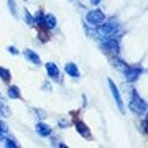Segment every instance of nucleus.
Segmentation results:
<instances>
[{
  "label": "nucleus",
  "instance_id": "0eeeda50",
  "mask_svg": "<svg viewBox=\"0 0 148 148\" xmlns=\"http://www.w3.org/2000/svg\"><path fill=\"white\" fill-rule=\"evenodd\" d=\"M125 74H127V81H137L138 76H142V69L140 68H130V66H128Z\"/></svg>",
  "mask_w": 148,
  "mask_h": 148
},
{
  "label": "nucleus",
  "instance_id": "f3484780",
  "mask_svg": "<svg viewBox=\"0 0 148 148\" xmlns=\"http://www.w3.org/2000/svg\"><path fill=\"white\" fill-rule=\"evenodd\" d=\"M8 51H10V53H13V54H16V53H18V51H16V48H13V46H12V48H8Z\"/></svg>",
  "mask_w": 148,
  "mask_h": 148
},
{
  "label": "nucleus",
  "instance_id": "6ab92c4d",
  "mask_svg": "<svg viewBox=\"0 0 148 148\" xmlns=\"http://www.w3.org/2000/svg\"><path fill=\"white\" fill-rule=\"evenodd\" d=\"M7 145H8V147H16V145L12 142V140H7Z\"/></svg>",
  "mask_w": 148,
  "mask_h": 148
},
{
  "label": "nucleus",
  "instance_id": "39448f33",
  "mask_svg": "<svg viewBox=\"0 0 148 148\" xmlns=\"http://www.w3.org/2000/svg\"><path fill=\"white\" fill-rule=\"evenodd\" d=\"M74 123H76V130H77L82 137H90L89 128H87V125H86L82 120H79V119H76V117H74Z\"/></svg>",
  "mask_w": 148,
  "mask_h": 148
},
{
  "label": "nucleus",
  "instance_id": "20e7f679",
  "mask_svg": "<svg viewBox=\"0 0 148 148\" xmlns=\"http://www.w3.org/2000/svg\"><path fill=\"white\" fill-rule=\"evenodd\" d=\"M109 86H110L112 95H114V99H115V102H117V106H119V109H120V110L123 112V110H125V107H123V102H122L120 92H119V89H117V86L114 84V81H109Z\"/></svg>",
  "mask_w": 148,
  "mask_h": 148
},
{
  "label": "nucleus",
  "instance_id": "f257e3e1",
  "mask_svg": "<svg viewBox=\"0 0 148 148\" xmlns=\"http://www.w3.org/2000/svg\"><path fill=\"white\" fill-rule=\"evenodd\" d=\"M130 109H132L137 115H145L147 112V104L142 97L138 95L137 90H132V101H130Z\"/></svg>",
  "mask_w": 148,
  "mask_h": 148
},
{
  "label": "nucleus",
  "instance_id": "6e6552de",
  "mask_svg": "<svg viewBox=\"0 0 148 148\" xmlns=\"http://www.w3.org/2000/svg\"><path fill=\"white\" fill-rule=\"evenodd\" d=\"M43 25H45L48 30H53V28L56 27V18H54V15H51V13L43 15Z\"/></svg>",
  "mask_w": 148,
  "mask_h": 148
},
{
  "label": "nucleus",
  "instance_id": "423d86ee",
  "mask_svg": "<svg viewBox=\"0 0 148 148\" xmlns=\"http://www.w3.org/2000/svg\"><path fill=\"white\" fill-rule=\"evenodd\" d=\"M104 48L107 51H112V53H119V43L115 41V38H107L104 41Z\"/></svg>",
  "mask_w": 148,
  "mask_h": 148
},
{
  "label": "nucleus",
  "instance_id": "f8f14e48",
  "mask_svg": "<svg viewBox=\"0 0 148 148\" xmlns=\"http://www.w3.org/2000/svg\"><path fill=\"white\" fill-rule=\"evenodd\" d=\"M66 73L69 76H73V77H77L79 76V69H77V66L74 63H69V64H66Z\"/></svg>",
  "mask_w": 148,
  "mask_h": 148
},
{
  "label": "nucleus",
  "instance_id": "2eb2a0df",
  "mask_svg": "<svg viewBox=\"0 0 148 148\" xmlns=\"http://www.w3.org/2000/svg\"><path fill=\"white\" fill-rule=\"evenodd\" d=\"M0 77H2L3 81H8V79L12 77V76H10V71H8V69H5V68H0Z\"/></svg>",
  "mask_w": 148,
  "mask_h": 148
},
{
  "label": "nucleus",
  "instance_id": "dca6fc26",
  "mask_svg": "<svg viewBox=\"0 0 148 148\" xmlns=\"http://www.w3.org/2000/svg\"><path fill=\"white\" fill-rule=\"evenodd\" d=\"M8 5H10L12 13H13V15H16V10H15V2H13V0H8Z\"/></svg>",
  "mask_w": 148,
  "mask_h": 148
},
{
  "label": "nucleus",
  "instance_id": "f03ea898",
  "mask_svg": "<svg viewBox=\"0 0 148 148\" xmlns=\"http://www.w3.org/2000/svg\"><path fill=\"white\" fill-rule=\"evenodd\" d=\"M119 32H120V27H119V23L115 20L101 25V35H104L106 38H115Z\"/></svg>",
  "mask_w": 148,
  "mask_h": 148
},
{
  "label": "nucleus",
  "instance_id": "9d476101",
  "mask_svg": "<svg viewBox=\"0 0 148 148\" xmlns=\"http://www.w3.org/2000/svg\"><path fill=\"white\" fill-rule=\"evenodd\" d=\"M46 71L53 79H59V69L56 68L54 63H46Z\"/></svg>",
  "mask_w": 148,
  "mask_h": 148
},
{
  "label": "nucleus",
  "instance_id": "a211bd4d",
  "mask_svg": "<svg viewBox=\"0 0 148 148\" xmlns=\"http://www.w3.org/2000/svg\"><path fill=\"white\" fill-rule=\"evenodd\" d=\"M59 125H61V127H63V125L66 127V125H68V120H59Z\"/></svg>",
  "mask_w": 148,
  "mask_h": 148
},
{
  "label": "nucleus",
  "instance_id": "7ed1b4c3",
  "mask_svg": "<svg viewBox=\"0 0 148 148\" xmlns=\"http://www.w3.org/2000/svg\"><path fill=\"white\" fill-rule=\"evenodd\" d=\"M86 20L89 21L90 25H95V27H101L102 23L106 21V15L102 13V10H90L86 16Z\"/></svg>",
  "mask_w": 148,
  "mask_h": 148
},
{
  "label": "nucleus",
  "instance_id": "1a4fd4ad",
  "mask_svg": "<svg viewBox=\"0 0 148 148\" xmlns=\"http://www.w3.org/2000/svg\"><path fill=\"white\" fill-rule=\"evenodd\" d=\"M23 54H25V58H27L30 63H33V64H40L41 63V61H40V56H38L35 51H32V49H25Z\"/></svg>",
  "mask_w": 148,
  "mask_h": 148
},
{
  "label": "nucleus",
  "instance_id": "aec40b11",
  "mask_svg": "<svg viewBox=\"0 0 148 148\" xmlns=\"http://www.w3.org/2000/svg\"><path fill=\"white\" fill-rule=\"evenodd\" d=\"M90 2H92V3H94V5H97V3H99V2H101V0H90Z\"/></svg>",
  "mask_w": 148,
  "mask_h": 148
},
{
  "label": "nucleus",
  "instance_id": "9b49d317",
  "mask_svg": "<svg viewBox=\"0 0 148 148\" xmlns=\"http://www.w3.org/2000/svg\"><path fill=\"white\" fill-rule=\"evenodd\" d=\"M36 133L41 135V137H48L51 133V128L48 127V125H45V123H36Z\"/></svg>",
  "mask_w": 148,
  "mask_h": 148
},
{
  "label": "nucleus",
  "instance_id": "ddd939ff",
  "mask_svg": "<svg viewBox=\"0 0 148 148\" xmlns=\"http://www.w3.org/2000/svg\"><path fill=\"white\" fill-rule=\"evenodd\" d=\"M8 97H10V99H20L21 97L20 90H18L16 86H10V87H8Z\"/></svg>",
  "mask_w": 148,
  "mask_h": 148
},
{
  "label": "nucleus",
  "instance_id": "4468645a",
  "mask_svg": "<svg viewBox=\"0 0 148 148\" xmlns=\"http://www.w3.org/2000/svg\"><path fill=\"white\" fill-rule=\"evenodd\" d=\"M0 114L3 117H10V110H8V107H7V102L0 97Z\"/></svg>",
  "mask_w": 148,
  "mask_h": 148
}]
</instances>
